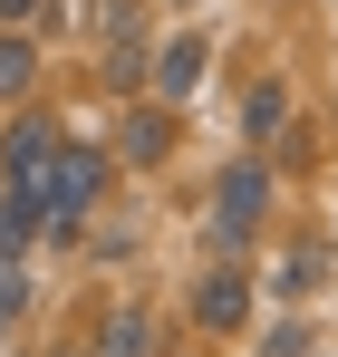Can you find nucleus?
Segmentation results:
<instances>
[{
  "instance_id": "obj_7",
  "label": "nucleus",
  "mask_w": 338,
  "mask_h": 357,
  "mask_svg": "<svg viewBox=\"0 0 338 357\" xmlns=\"http://www.w3.org/2000/svg\"><path fill=\"white\" fill-rule=\"evenodd\" d=\"M39 232H49V203H39L29 183H10V193H0V251H29Z\"/></svg>"
},
{
  "instance_id": "obj_5",
  "label": "nucleus",
  "mask_w": 338,
  "mask_h": 357,
  "mask_svg": "<svg viewBox=\"0 0 338 357\" xmlns=\"http://www.w3.org/2000/svg\"><path fill=\"white\" fill-rule=\"evenodd\" d=\"M145 87H155V97H165V107H184V97H193V87H203V59H213V49H203V39H193V29H174L165 49H145Z\"/></svg>"
},
{
  "instance_id": "obj_12",
  "label": "nucleus",
  "mask_w": 338,
  "mask_h": 357,
  "mask_svg": "<svg viewBox=\"0 0 338 357\" xmlns=\"http://www.w3.org/2000/svg\"><path fill=\"white\" fill-rule=\"evenodd\" d=\"M29 309V251H0V319Z\"/></svg>"
},
{
  "instance_id": "obj_15",
  "label": "nucleus",
  "mask_w": 338,
  "mask_h": 357,
  "mask_svg": "<svg viewBox=\"0 0 338 357\" xmlns=\"http://www.w3.org/2000/svg\"><path fill=\"white\" fill-rule=\"evenodd\" d=\"M135 77H145V49H135V39H126V49H107V87H135Z\"/></svg>"
},
{
  "instance_id": "obj_8",
  "label": "nucleus",
  "mask_w": 338,
  "mask_h": 357,
  "mask_svg": "<svg viewBox=\"0 0 338 357\" xmlns=\"http://www.w3.org/2000/svg\"><path fill=\"white\" fill-rule=\"evenodd\" d=\"M29 77H39V39H29V29H10V20H0V97H10V107H20V97H29Z\"/></svg>"
},
{
  "instance_id": "obj_6",
  "label": "nucleus",
  "mask_w": 338,
  "mask_h": 357,
  "mask_svg": "<svg viewBox=\"0 0 338 357\" xmlns=\"http://www.w3.org/2000/svg\"><path fill=\"white\" fill-rule=\"evenodd\" d=\"M116 155H126V165H165V155H174V107H165V97L126 107V126H116Z\"/></svg>"
},
{
  "instance_id": "obj_10",
  "label": "nucleus",
  "mask_w": 338,
  "mask_h": 357,
  "mask_svg": "<svg viewBox=\"0 0 338 357\" xmlns=\"http://www.w3.org/2000/svg\"><path fill=\"white\" fill-rule=\"evenodd\" d=\"M135 29H145V10H135V0H87V39H97V49H126Z\"/></svg>"
},
{
  "instance_id": "obj_13",
  "label": "nucleus",
  "mask_w": 338,
  "mask_h": 357,
  "mask_svg": "<svg viewBox=\"0 0 338 357\" xmlns=\"http://www.w3.org/2000/svg\"><path fill=\"white\" fill-rule=\"evenodd\" d=\"M319 271H329V251H319V241H309V251H290V271H281V299H309V280H319Z\"/></svg>"
},
{
  "instance_id": "obj_9",
  "label": "nucleus",
  "mask_w": 338,
  "mask_h": 357,
  "mask_svg": "<svg viewBox=\"0 0 338 357\" xmlns=\"http://www.w3.org/2000/svg\"><path fill=\"white\" fill-rule=\"evenodd\" d=\"M290 126V87L281 77H251V97H242V135H281Z\"/></svg>"
},
{
  "instance_id": "obj_16",
  "label": "nucleus",
  "mask_w": 338,
  "mask_h": 357,
  "mask_svg": "<svg viewBox=\"0 0 338 357\" xmlns=\"http://www.w3.org/2000/svg\"><path fill=\"white\" fill-rule=\"evenodd\" d=\"M29 10H39V0H0V20H10V29H29Z\"/></svg>"
},
{
  "instance_id": "obj_11",
  "label": "nucleus",
  "mask_w": 338,
  "mask_h": 357,
  "mask_svg": "<svg viewBox=\"0 0 338 357\" xmlns=\"http://www.w3.org/2000/svg\"><path fill=\"white\" fill-rule=\"evenodd\" d=\"M155 348V319H145V309H116L107 328H97V357H145Z\"/></svg>"
},
{
  "instance_id": "obj_4",
  "label": "nucleus",
  "mask_w": 338,
  "mask_h": 357,
  "mask_svg": "<svg viewBox=\"0 0 338 357\" xmlns=\"http://www.w3.org/2000/svg\"><path fill=\"white\" fill-rule=\"evenodd\" d=\"M49 145H58V116H39V107H29V116H10V126H0V174L39 193V165H49Z\"/></svg>"
},
{
  "instance_id": "obj_3",
  "label": "nucleus",
  "mask_w": 338,
  "mask_h": 357,
  "mask_svg": "<svg viewBox=\"0 0 338 357\" xmlns=\"http://www.w3.org/2000/svg\"><path fill=\"white\" fill-rule=\"evenodd\" d=\"M193 319H203L213 338H232V328L251 319V271H242V261H213V271L193 280Z\"/></svg>"
},
{
  "instance_id": "obj_14",
  "label": "nucleus",
  "mask_w": 338,
  "mask_h": 357,
  "mask_svg": "<svg viewBox=\"0 0 338 357\" xmlns=\"http://www.w3.org/2000/svg\"><path fill=\"white\" fill-rule=\"evenodd\" d=\"M251 357H309V319H281V328H271Z\"/></svg>"
},
{
  "instance_id": "obj_2",
  "label": "nucleus",
  "mask_w": 338,
  "mask_h": 357,
  "mask_svg": "<svg viewBox=\"0 0 338 357\" xmlns=\"http://www.w3.org/2000/svg\"><path fill=\"white\" fill-rule=\"evenodd\" d=\"M261 222H271V174H261L251 155H232L223 174H213V232H223V241H251Z\"/></svg>"
},
{
  "instance_id": "obj_1",
  "label": "nucleus",
  "mask_w": 338,
  "mask_h": 357,
  "mask_svg": "<svg viewBox=\"0 0 338 357\" xmlns=\"http://www.w3.org/2000/svg\"><path fill=\"white\" fill-rule=\"evenodd\" d=\"M97 193H107V145H87V135H58V145H49V165H39V203H49V232H78Z\"/></svg>"
}]
</instances>
